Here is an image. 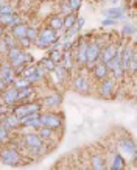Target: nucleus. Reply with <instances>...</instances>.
<instances>
[{
  "label": "nucleus",
  "mask_w": 137,
  "mask_h": 170,
  "mask_svg": "<svg viewBox=\"0 0 137 170\" xmlns=\"http://www.w3.org/2000/svg\"><path fill=\"white\" fill-rule=\"evenodd\" d=\"M11 33H13V36H14V38H24V36H25V33H27V27H22V25L14 27Z\"/></svg>",
  "instance_id": "9d476101"
},
{
  "label": "nucleus",
  "mask_w": 137,
  "mask_h": 170,
  "mask_svg": "<svg viewBox=\"0 0 137 170\" xmlns=\"http://www.w3.org/2000/svg\"><path fill=\"white\" fill-rule=\"evenodd\" d=\"M126 33H132L131 27H125V35H126Z\"/></svg>",
  "instance_id": "f3484780"
},
{
  "label": "nucleus",
  "mask_w": 137,
  "mask_h": 170,
  "mask_svg": "<svg viewBox=\"0 0 137 170\" xmlns=\"http://www.w3.org/2000/svg\"><path fill=\"white\" fill-rule=\"evenodd\" d=\"M25 144L28 145V147H33V148H39L41 145H42V139L39 137V136H27L25 137Z\"/></svg>",
  "instance_id": "20e7f679"
},
{
  "label": "nucleus",
  "mask_w": 137,
  "mask_h": 170,
  "mask_svg": "<svg viewBox=\"0 0 137 170\" xmlns=\"http://www.w3.org/2000/svg\"><path fill=\"white\" fill-rule=\"evenodd\" d=\"M115 55H117V47L115 45H107L104 50H103V53H100V56H101V59H103V63H107V61H111L112 58H115Z\"/></svg>",
  "instance_id": "f257e3e1"
},
{
  "label": "nucleus",
  "mask_w": 137,
  "mask_h": 170,
  "mask_svg": "<svg viewBox=\"0 0 137 170\" xmlns=\"http://www.w3.org/2000/svg\"><path fill=\"white\" fill-rule=\"evenodd\" d=\"M11 91H13V89H11ZM3 98H5V102H7L8 105H11V103L17 98V92H16V89H14L13 92H5V94H3Z\"/></svg>",
  "instance_id": "9b49d317"
},
{
  "label": "nucleus",
  "mask_w": 137,
  "mask_h": 170,
  "mask_svg": "<svg viewBox=\"0 0 137 170\" xmlns=\"http://www.w3.org/2000/svg\"><path fill=\"white\" fill-rule=\"evenodd\" d=\"M2 159H3V162H7V164H13V165H14V164H17L19 156H17L16 151H3Z\"/></svg>",
  "instance_id": "7ed1b4c3"
},
{
  "label": "nucleus",
  "mask_w": 137,
  "mask_h": 170,
  "mask_svg": "<svg viewBox=\"0 0 137 170\" xmlns=\"http://www.w3.org/2000/svg\"><path fill=\"white\" fill-rule=\"evenodd\" d=\"M89 162H90V165H92L94 168H103V167H104V162H103L101 153H95V154H92V159H90Z\"/></svg>",
  "instance_id": "39448f33"
},
{
  "label": "nucleus",
  "mask_w": 137,
  "mask_h": 170,
  "mask_svg": "<svg viewBox=\"0 0 137 170\" xmlns=\"http://www.w3.org/2000/svg\"><path fill=\"white\" fill-rule=\"evenodd\" d=\"M50 59H52L53 63H58V61L64 59V53H62V52H59V50H55V52H52V53H50Z\"/></svg>",
  "instance_id": "f8f14e48"
},
{
  "label": "nucleus",
  "mask_w": 137,
  "mask_h": 170,
  "mask_svg": "<svg viewBox=\"0 0 137 170\" xmlns=\"http://www.w3.org/2000/svg\"><path fill=\"white\" fill-rule=\"evenodd\" d=\"M50 24H52V28H53V30L62 28V19H61V17H55L53 21H50Z\"/></svg>",
  "instance_id": "ddd939ff"
},
{
  "label": "nucleus",
  "mask_w": 137,
  "mask_h": 170,
  "mask_svg": "<svg viewBox=\"0 0 137 170\" xmlns=\"http://www.w3.org/2000/svg\"><path fill=\"white\" fill-rule=\"evenodd\" d=\"M42 66L47 69V70H55V63L52 59H44L42 61Z\"/></svg>",
  "instance_id": "4468645a"
},
{
  "label": "nucleus",
  "mask_w": 137,
  "mask_h": 170,
  "mask_svg": "<svg viewBox=\"0 0 137 170\" xmlns=\"http://www.w3.org/2000/svg\"><path fill=\"white\" fill-rule=\"evenodd\" d=\"M75 22H76V16H75V14H69V16H67V17L62 21V27H64V30H67V28H72Z\"/></svg>",
  "instance_id": "0eeeda50"
},
{
  "label": "nucleus",
  "mask_w": 137,
  "mask_h": 170,
  "mask_svg": "<svg viewBox=\"0 0 137 170\" xmlns=\"http://www.w3.org/2000/svg\"><path fill=\"white\" fill-rule=\"evenodd\" d=\"M106 14H111V17H121V10L115 8V10H109Z\"/></svg>",
  "instance_id": "dca6fc26"
},
{
  "label": "nucleus",
  "mask_w": 137,
  "mask_h": 170,
  "mask_svg": "<svg viewBox=\"0 0 137 170\" xmlns=\"http://www.w3.org/2000/svg\"><path fill=\"white\" fill-rule=\"evenodd\" d=\"M94 75H95V78H98V80L107 78V67H106V64H104V63L97 64V66L94 67Z\"/></svg>",
  "instance_id": "f03ea898"
},
{
  "label": "nucleus",
  "mask_w": 137,
  "mask_h": 170,
  "mask_svg": "<svg viewBox=\"0 0 137 170\" xmlns=\"http://www.w3.org/2000/svg\"><path fill=\"white\" fill-rule=\"evenodd\" d=\"M101 91H103V95L104 97H109L111 91H112V80H106L103 81V86H101Z\"/></svg>",
  "instance_id": "6e6552de"
},
{
  "label": "nucleus",
  "mask_w": 137,
  "mask_h": 170,
  "mask_svg": "<svg viewBox=\"0 0 137 170\" xmlns=\"http://www.w3.org/2000/svg\"><path fill=\"white\" fill-rule=\"evenodd\" d=\"M114 24H115V22H112V21H106V22H104V25H114Z\"/></svg>",
  "instance_id": "a211bd4d"
},
{
  "label": "nucleus",
  "mask_w": 137,
  "mask_h": 170,
  "mask_svg": "<svg viewBox=\"0 0 137 170\" xmlns=\"http://www.w3.org/2000/svg\"><path fill=\"white\" fill-rule=\"evenodd\" d=\"M75 87L80 92H86L87 91V77H78L75 81Z\"/></svg>",
  "instance_id": "423d86ee"
},
{
  "label": "nucleus",
  "mask_w": 137,
  "mask_h": 170,
  "mask_svg": "<svg viewBox=\"0 0 137 170\" xmlns=\"http://www.w3.org/2000/svg\"><path fill=\"white\" fill-rule=\"evenodd\" d=\"M42 122H44V123H48V125L52 126V130H53L55 126H59V125H61L59 119H56V117H53V116H47V117H44Z\"/></svg>",
  "instance_id": "1a4fd4ad"
},
{
  "label": "nucleus",
  "mask_w": 137,
  "mask_h": 170,
  "mask_svg": "<svg viewBox=\"0 0 137 170\" xmlns=\"http://www.w3.org/2000/svg\"><path fill=\"white\" fill-rule=\"evenodd\" d=\"M81 7V0H69V8L70 10H78Z\"/></svg>",
  "instance_id": "2eb2a0df"
}]
</instances>
